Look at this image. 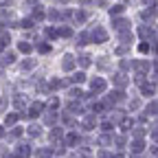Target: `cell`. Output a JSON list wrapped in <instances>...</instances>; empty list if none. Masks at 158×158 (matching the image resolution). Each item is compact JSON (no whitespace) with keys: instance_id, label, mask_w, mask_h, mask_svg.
I'll use <instances>...</instances> for the list:
<instances>
[{"instance_id":"7c38bea8","label":"cell","mask_w":158,"mask_h":158,"mask_svg":"<svg viewBox=\"0 0 158 158\" xmlns=\"http://www.w3.org/2000/svg\"><path fill=\"white\" fill-rule=\"evenodd\" d=\"M88 64H90V57L84 55V57H81V66H88Z\"/></svg>"},{"instance_id":"4fadbf2b","label":"cell","mask_w":158,"mask_h":158,"mask_svg":"<svg viewBox=\"0 0 158 158\" xmlns=\"http://www.w3.org/2000/svg\"><path fill=\"white\" fill-rule=\"evenodd\" d=\"M48 51H51L48 44H42V46H40V53H48Z\"/></svg>"},{"instance_id":"7a4b0ae2","label":"cell","mask_w":158,"mask_h":158,"mask_svg":"<svg viewBox=\"0 0 158 158\" xmlns=\"http://www.w3.org/2000/svg\"><path fill=\"white\" fill-rule=\"evenodd\" d=\"M130 81H132V79H127V75H125V73H116V81H114V84H116L118 88H125Z\"/></svg>"},{"instance_id":"6da1fadb","label":"cell","mask_w":158,"mask_h":158,"mask_svg":"<svg viewBox=\"0 0 158 158\" xmlns=\"http://www.w3.org/2000/svg\"><path fill=\"white\" fill-rule=\"evenodd\" d=\"M145 149H147L145 138H134L130 143V154H145Z\"/></svg>"},{"instance_id":"52a82bcc","label":"cell","mask_w":158,"mask_h":158,"mask_svg":"<svg viewBox=\"0 0 158 158\" xmlns=\"http://www.w3.org/2000/svg\"><path fill=\"white\" fill-rule=\"evenodd\" d=\"M20 51H22V53H31V44L29 42H20Z\"/></svg>"},{"instance_id":"277c9868","label":"cell","mask_w":158,"mask_h":158,"mask_svg":"<svg viewBox=\"0 0 158 158\" xmlns=\"http://www.w3.org/2000/svg\"><path fill=\"white\" fill-rule=\"evenodd\" d=\"M149 141H152L154 145H158V125H154V127L149 130Z\"/></svg>"},{"instance_id":"8fae6325","label":"cell","mask_w":158,"mask_h":158,"mask_svg":"<svg viewBox=\"0 0 158 158\" xmlns=\"http://www.w3.org/2000/svg\"><path fill=\"white\" fill-rule=\"evenodd\" d=\"M29 134H31V136H37V134H40V127H35V125H33V127L29 130Z\"/></svg>"},{"instance_id":"9a60e30c","label":"cell","mask_w":158,"mask_h":158,"mask_svg":"<svg viewBox=\"0 0 158 158\" xmlns=\"http://www.w3.org/2000/svg\"><path fill=\"white\" fill-rule=\"evenodd\" d=\"M0 33H2V24H0Z\"/></svg>"},{"instance_id":"9c48e42d","label":"cell","mask_w":158,"mask_h":158,"mask_svg":"<svg viewBox=\"0 0 158 158\" xmlns=\"http://www.w3.org/2000/svg\"><path fill=\"white\" fill-rule=\"evenodd\" d=\"M15 121H18V116H15V114H7V125H13Z\"/></svg>"},{"instance_id":"ba28073f","label":"cell","mask_w":158,"mask_h":158,"mask_svg":"<svg viewBox=\"0 0 158 158\" xmlns=\"http://www.w3.org/2000/svg\"><path fill=\"white\" fill-rule=\"evenodd\" d=\"M33 66H35L33 59H24V62H22V68H24V70H29V68H33Z\"/></svg>"},{"instance_id":"30bf717a","label":"cell","mask_w":158,"mask_h":158,"mask_svg":"<svg viewBox=\"0 0 158 158\" xmlns=\"http://www.w3.org/2000/svg\"><path fill=\"white\" fill-rule=\"evenodd\" d=\"M110 11H112V15H114V13H123V5H114Z\"/></svg>"},{"instance_id":"3957f363","label":"cell","mask_w":158,"mask_h":158,"mask_svg":"<svg viewBox=\"0 0 158 158\" xmlns=\"http://www.w3.org/2000/svg\"><path fill=\"white\" fill-rule=\"evenodd\" d=\"M92 90L94 92H103L106 90V81H103V79H94V81H92Z\"/></svg>"},{"instance_id":"5b68a950","label":"cell","mask_w":158,"mask_h":158,"mask_svg":"<svg viewBox=\"0 0 158 158\" xmlns=\"http://www.w3.org/2000/svg\"><path fill=\"white\" fill-rule=\"evenodd\" d=\"M13 59H15V55H13V53H9V55H5V57H2V64H5V66H9V64H13Z\"/></svg>"},{"instance_id":"5bb4252c","label":"cell","mask_w":158,"mask_h":158,"mask_svg":"<svg viewBox=\"0 0 158 158\" xmlns=\"http://www.w3.org/2000/svg\"><path fill=\"white\" fill-rule=\"evenodd\" d=\"M2 134H5V130H2V127H0V138H2Z\"/></svg>"},{"instance_id":"8992f818","label":"cell","mask_w":158,"mask_h":158,"mask_svg":"<svg viewBox=\"0 0 158 158\" xmlns=\"http://www.w3.org/2000/svg\"><path fill=\"white\" fill-rule=\"evenodd\" d=\"M31 154V147L29 145H20V156H29Z\"/></svg>"}]
</instances>
